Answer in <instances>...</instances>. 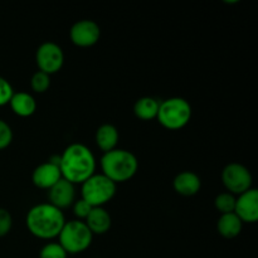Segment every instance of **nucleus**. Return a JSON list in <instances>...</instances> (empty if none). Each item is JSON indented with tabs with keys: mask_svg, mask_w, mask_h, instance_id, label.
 Listing matches in <instances>:
<instances>
[{
	"mask_svg": "<svg viewBox=\"0 0 258 258\" xmlns=\"http://www.w3.org/2000/svg\"><path fill=\"white\" fill-rule=\"evenodd\" d=\"M93 234L83 221L73 219L66 222L58 236V243L67 254H78L85 252L91 246Z\"/></svg>",
	"mask_w": 258,
	"mask_h": 258,
	"instance_id": "nucleus-5",
	"label": "nucleus"
},
{
	"mask_svg": "<svg viewBox=\"0 0 258 258\" xmlns=\"http://www.w3.org/2000/svg\"><path fill=\"white\" fill-rule=\"evenodd\" d=\"M85 223L93 236L95 234L102 236L110 231L112 219H111L110 213L103 207H97V208H92L91 213L85 219Z\"/></svg>",
	"mask_w": 258,
	"mask_h": 258,
	"instance_id": "nucleus-14",
	"label": "nucleus"
},
{
	"mask_svg": "<svg viewBox=\"0 0 258 258\" xmlns=\"http://www.w3.org/2000/svg\"><path fill=\"white\" fill-rule=\"evenodd\" d=\"M50 86V76L37 71L30 78V87L35 93L47 92Z\"/></svg>",
	"mask_w": 258,
	"mask_h": 258,
	"instance_id": "nucleus-20",
	"label": "nucleus"
},
{
	"mask_svg": "<svg viewBox=\"0 0 258 258\" xmlns=\"http://www.w3.org/2000/svg\"><path fill=\"white\" fill-rule=\"evenodd\" d=\"M72 207H73V214L77 217L78 221H83V222H85V219L87 218L88 214L91 213V211H92L93 208V207H91L87 202L83 201L82 198L76 201Z\"/></svg>",
	"mask_w": 258,
	"mask_h": 258,
	"instance_id": "nucleus-23",
	"label": "nucleus"
},
{
	"mask_svg": "<svg viewBox=\"0 0 258 258\" xmlns=\"http://www.w3.org/2000/svg\"><path fill=\"white\" fill-rule=\"evenodd\" d=\"M173 188L179 196L193 197L201 190V178L193 171H181L174 178Z\"/></svg>",
	"mask_w": 258,
	"mask_h": 258,
	"instance_id": "nucleus-13",
	"label": "nucleus"
},
{
	"mask_svg": "<svg viewBox=\"0 0 258 258\" xmlns=\"http://www.w3.org/2000/svg\"><path fill=\"white\" fill-rule=\"evenodd\" d=\"M59 170L62 178L73 185L85 183L96 171L95 155L83 144H71L59 155Z\"/></svg>",
	"mask_w": 258,
	"mask_h": 258,
	"instance_id": "nucleus-1",
	"label": "nucleus"
},
{
	"mask_svg": "<svg viewBox=\"0 0 258 258\" xmlns=\"http://www.w3.org/2000/svg\"><path fill=\"white\" fill-rule=\"evenodd\" d=\"M13 130L4 120L0 118V150H4L12 144Z\"/></svg>",
	"mask_w": 258,
	"mask_h": 258,
	"instance_id": "nucleus-24",
	"label": "nucleus"
},
{
	"mask_svg": "<svg viewBox=\"0 0 258 258\" xmlns=\"http://www.w3.org/2000/svg\"><path fill=\"white\" fill-rule=\"evenodd\" d=\"M159 123L168 130L175 131L185 127L191 118V106L185 98L171 97L161 101L158 111Z\"/></svg>",
	"mask_w": 258,
	"mask_h": 258,
	"instance_id": "nucleus-4",
	"label": "nucleus"
},
{
	"mask_svg": "<svg viewBox=\"0 0 258 258\" xmlns=\"http://www.w3.org/2000/svg\"><path fill=\"white\" fill-rule=\"evenodd\" d=\"M242 227H243V223L234 213L221 214L218 223H217V231L223 238L232 239L239 236V233L242 232Z\"/></svg>",
	"mask_w": 258,
	"mask_h": 258,
	"instance_id": "nucleus-17",
	"label": "nucleus"
},
{
	"mask_svg": "<svg viewBox=\"0 0 258 258\" xmlns=\"http://www.w3.org/2000/svg\"><path fill=\"white\" fill-rule=\"evenodd\" d=\"M100 25L90 19L78 20L70 30L71 42L81 48H88L95 45L100 40Z\"/></svg>",
	"mask_w": 258,
	"mask_h": 258,
	"instance_id": "nucleus-9",
	"label": "nucleus"
},
{
	"mask_svg": "<svg viewBox=\"0 0 258 258\" xmlns=\"http://www.w3.org/2000/svg\"><path fill=\"white\" fill-rule=\"evenodd\" d=\"M81 185V198L93 208L103 207L112 201L116 194V184L103 174L95 173Z\"/></svg>",
	"mask_w": 258,
	"mask_h": 258,
	"instance_id": "nucleus-6",
	"label": "nucleus"
},
{
	"mask_svg": "<svg viewBox=\"0 0 258 258\" xmlns=\"http://www.w3.org/2000/svg\"><path fill=\"white\" fill-rule=\"evenodd\" d=\"M48 199H49V204L60 211L70 208L76 202L75 185L62 178L48 190Z\"/></svg>",
	"mask_w": 258,
	"mask_h": 258,
	"instance_id": "nucleus-11",
	"label": "nucleus"
},
{
	"mask_svg": "<svg viewBox=\"0 0 258 258\" xmlns=\"http://www.w3.org/2000/svg\"><path fill=\"white\" fill-rule=\"evenodd\" d=\"M64 223L63 212L49 203L34 206L29 209L25 218V224L30 234L45 241L58 238Z\"/></svg>",
	"mask_w": 258,
	"mask_h": 258,
	"instance_id": "nucleus-2",
	"label": "nucleus"
},
{
	"mask_svg": "<svg viewBox=\"0 0 258 258\" xmlns=\"http://www.w3.org/2000/svg\"><path fill=\"white\" fill-rule=\"evenodd\" d=\"M67 252L57 242H50L43 246L39 252V258H67Z\"/></svg>",
	"mask_w": 258,
	"mask_h": 258,
	"instance_id": "nucleus-21",
	"label": "nucleus"
},
{
	"mask_svg": "<svg viewBox=\"0 0 258 258\" xmlns=\"http://www.w3.org/2000/svg\"><path fill=\"white\" fill-rule=\"evenodd\" d=\"M9 106L19 117H30L37 111V101L28 92H14Z\"/></svg>",
	"mask_w": 258,
	"mask_h": 258,
	"instance_id": "nucleus-15",
	"label": "nucleus"
},
{
	"mask_svg": "<svg viewBox=\"0 0 258 258\" xmlns=\"http://www.w3.org/2000/svg\"><path fill=\"white\" fill-rule=\"evenodd\" d=\"M252 181L251 171L239 163L228 164L222 171V183L227 191L233 196H239L251 189Z\"/></svg>",
	"mask_w": 258,
	"mask_h": 258,
	"instance_id": "nucleus-7",
	"label": "nucleus"
},
{
	"mask_svg": "<svg viewBox=\"0 0 258 258\" xmlns=\"http://www.w3.org/2000/svg\"><path fill=\"white\" fill-rule=\"evenodd\" d=\"M159 105H160V102L156 98L145 96V97L139 98L135 102L134 113H135L136 117L143 121L154 120L158 116Z\"/></svg>",
	"mask_w": 258,
	"mask_h": 258,
	"instance_id": "nucleus-18",
	"label": "nucleus"
},
{
	"mask_svg": "<svg viewBox=\"0 0 258 258\" xmlns=\"http://www.w3.org/2000/svg\"><path fill=\"white\" fill-rule=\"evenodd\" d=\"M35 62L40 72L50 76L59 72L64 64V53L62 48L53 42H44L38 47Z\"/></svg>",
	"mask_w": 258,
	"mask_h": 258,
	"instance_id": "nucleus-8",
	"label": "nucleus"
},
{
	"mask_svg": "<svg viewBox=\"0 0 258 258\" xmlns=\"http://www.w3.org/2000/svg\"><path fill=\"white\" fill-rule=\"evenodd\" d=\"M236 199V196L228 193V191H224V193L218 194V196L216 197V199H214V207H216V209L221 214L234 213Z\"/></svg>",
	"mask_w": 258,
	"mask_h": 258,
	"instance_id": "nucleus-19",
	"label": "nucleus"
},
{
	"mask_svg": "<svg viewBox=\"0 0 258 258\" xmlns=\"http://www.w3.org/2000/svg\"><path fill=\"white\" fill-rule=\"evenodd\" d=\"M13 227V218L9 211L0 208V237L7 236Z\"/></svg>",
	"mask_w": 258,
	"mask_h": 258,
	"instance_id": "nucleus-25",
	"label": "nucleus"
},
{
	"mask_svg": "<svg viewBox=\"0 0 258 258\" xmlns=\"http://www.w3.org/2000/svg\"><path fill=\"white\" fill-rule=\"evenodd\" d=\"M101 170L106 178L115 184L125 183L133 179L139 170V160L131 151L113 149L105 153L100 161Z\"/></svg>",
	"mask_w": 258,
	"mask_h": 258,
	"instance_id": "nucleus-3",
	"label": "nucleus"
},
{
	"mask_svg": "<svg viewBox=\"0 0 258 258\" xmlns=\"http://www.w3.org/2000/svg\"><path fill=\"white\" fill-rule=\"evenodd\" d=\"M95 139L96 145L105 154L113 150V149H117L120 134H118V130L116 126L111 125V123H103L96 131Z\"/></svg>",
	"mask_w": 258,
	"mask_h": 258,
	"instance_id": "nucleus-16",
	"label": "nucleus"
},
{
	"mask_svg": "<svg viewBox=\"0 0 258 258\" xmlns=\"http://www.w3.org/2000/svg\"><path fill=\"white\" fill-rule=\"evenodd\" d=\"M60 179H62V174H60L59 166L50 161H45L38 165L32 173V183L37 188L44 189V190H49Z\"/></svg>",
	"mask_w": 258,
	"mask_h": 258,
	"instance_id": "nucleus-12",
	"label": "nucleus"
},
{
	"mask_svg": "<svg viewBox=\"0 0 258 258\" xmlns=\"http://www.w3.org/2000/svg\"><path fill=\"white\" fill-rule=\"evenodd\" d=\"M234 214L242 221V223H256L258 221V190L248 189L239 194L236 199Z\"/></svg>",
	"mask_w": 258,
	"mask_h": 258,
	"instance_id": "nucleus-10",
	"label": "nucleus"
},
{
	"mask_svg": "<svg viewBox=\"0 0 258 258\" xmlns=\"http://www.w3.org/2000/svg\"><path fill=\"white\" fill-rule=\"evenodd\" d=\"M13 95H14V90H13L10 82L0 76V107L9 105Z\"/></svg>",
	"mask_w": 258,
	"mask_h": 258,
	"instance_id": "nucleus-22",
	"label": "nucleus"
}]
</instances>
